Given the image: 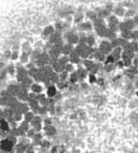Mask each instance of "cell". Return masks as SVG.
<instances>
[{
  "label": "cell",
  "mask_w": 138,
  "mask_h": 153,
  "mask_svg": "<svg viewBox=\"0 0 138 153\" xmlns=\"http://www.w3.org/2000/svg\"><path fill=\"white\" fill-rule=\"evenodd\" d=\"M96 74H93V73H89L88 74V80H89V84H96Z\"/></svg>",
  "instance_id": "7bdbcfd3"
},
{
  "label": "cell",
  "mask_w": 138,
  "mask_h": 153,
  "mask_svg": "<svg viewBox=\"0 0 138 153\" xmlns=\"http://www.w3.org/2000/svg\"><path fill=\"white\" fill-rule=\"evenodd\" d=\"M42 122H43V126H48V124H53V117L52 116H43L42 117Z\"/></svg>",
  "instance_id": "8d00e7d4"
},
{
  "label": "cell",
  "mask_w": 138,
  "mask_h": 153,
  "mask_svg": "<svg viewBox=\"0 0 138 153\" xmlns=\"http://www.w3.org/2000/svg\"><path fill=\"white\" fill-rule=\"evenodd\" d=\"M134 95H136V96H137V97H138V90H137V91H136V92H134Z\"/></svg>",
  "instance_id": "11a10c76"
},
{
  "label": "cell",
  "mask_w": 138,
  "mask_h": 153,
  "mask_svg": "<svg viewBox=\"0 0 138 153\" xmlns=\"http://www.w3.org/2000/svg\"><path fill=\"white\" fill-rule=\"evenodd\" d=\"M115 62H116L115 57H114L112 54H108V55L106 56V60H105L103 63H115Z\"/></svg>",
  "instance_id": "b9f144b4"
},
{
  "label": "cell",
  "mask_w": 138,
  "mask_h": 153,
  "mask_svg": "<svg viewBox=\"0 0 138 153\" xmlns=\"http://www.w3.org/2000/svg\"><path fill=\"white\" fill-rule=\"evenodd\" d=\"M105 7H106V9L108 10V11H111V12H112V10H113V7H114V5H113L112 3H107Z\"/></svg>",
  "instance_id": "816d5d0a"
},
{
  "label": "cell",
  "mask_w": 138,
  "mask_h": 153,
  "mask_svg": "<svg viewBox=\"0 0 138 153\" xmlns=\"http://www.w3.org/2000/svg\"><path fill=\"white\" fill-rule=\"evenodd\" d=\"M82 65H83V67L89 72V71L94 67V65H95V60H93V59H90V57H88V59H83V60H82Z\"/></svg>",
  "instance_id": "e0dca14e"
},
{
  "label": "cell",
  "mask_w": 138,
  "mask_h": 153,
  "mask_svg": "<svg viewBox=\"0 0 138 153\" xmlns=\"http://www.w3.org/2000/svg\"><path fill=\"white\" fill-rule=\"evenodd\" d=\"M94 30H95V32H96V36L105 38V35H106V32H107V24L101 25V26H99V28H95Z\"/></svg>",
  "instance_id": "ac0fdd59"
},
{
  "label": "cell",
  "mask_w": 138,
  "mask_h": 153,
  "mask_svg": "<svg viewBox=\"0 0 138 153\" xmlns=\"http://www.w3.org/2000/svg\"><path fill=\"white\" fill-rule=\"evenodd\" d=\"M18 61L22 63V65H25V63H28L29 61H30V54H28V53H21L19 54V59H18Z\"/></svg>",
  "instance_id": "7402d4cb"
},
{
  "label": "cell",
  "mask_w": 138,
  "mask_h": 153,
  "mask_svg": "<svg viewBox=\"0 0 138 153\" xmlns=\"http://www.w3.org/2000/svg\"><path fill=\"white\" fill-rule=\"evenodd\" d=\"M68 75H70V73L66 72V71H62L59 73V78H60V80L65 82V80H68Z\"/></svg>",
  "instance_id": "60d3db41"
},
{
  "label": "cell",
  "mask_w": 138,
  "mask_h": 153,
  "mask_svg": "<svg viewBox=\"0 0 138 153\" xmlns=\"http://www.w3.org/2000/svg\"><path fill=\"white\" fill-rule=\"evenodd\" d=\"M54 29L56 31H62L64 32V22L62 21H56L54 24Z\"/></svg>",
  "instance_id": "d590c367"
},
{
  "label": "cell",
  "mask_w": 138,
  "mask_h": 153,
  "mask_svg": "<svg viewBox=\"0 0 138 153\" xmlns=\"http://www.w3.org/2000/svg\"><path fill=\"white\" fill-rule=\"evenodd\" d=\"M115 68V63H103V71L107 73H112Z\"/></svg>",
  "instance_id": "f546056e"
},
{
  "label": "cell",
  "mask_w": 138,
  "mask_h": 153,
  "mask_svg": "<svg viewBox=\"0 0 138 153\" xmlns=\"http://www.w3.org/2000/svg\"><path fill=\"white\" fill-rule=\"evenodd\" d=\"M40 147H41L42 149L48 151V149L52 147V143H50V141H49L48 139H45V138H43V140H42L41 143H40Z\"/></svg>",
  "instance_id": "83f0119b"
},
{
  "label": "cell",
  "mask_w": 138,
  "mask_h": 153,
  "mask_svg": "<svg viewBox=\"0 0 138 153\" xmlns=\"http://www.w3.org/2000/svg\"><path fill=\"white\" fill-rule=\"evenodd\" d=\"M5 61H9L10 59H11V50H6L5 53H4V57H3Z\"/></svg>",
  "instance_id": "7dc6e473"
},
{
  "label": "cell",
  "mask_w": 138,
  "mask_h": 153,
  "mask_svg": "<svg viewBox=\"0 0 138 153\" xmlns=\"http://www.w3.org/2000/svg\"><path fill=\"white\" fill-rule=\"evenodd\" d=\"M25 153H36V151H35V148H34V145H29V146L27 147Z\"/></svg>",
  "instance_id": "c3c4849f"
},
{
  "label": "cell",
  "mask_w": 138,
  "mask_h": 153,
  "mask_svg": "<svg viewBox=\"0 0 138 153\" xmlns=\"http://www.w3.org/2000/svg\"><path fill=\"white\" fill-rule=\"evenodd\" d=\"M6 72L9 75H15L16 74V66L13 63H10V65H6Z\"/></svg>",
  "instance_id": "1f68e13d"
},
{
  "label": "cell",
  "mask_w": 138,
  "mask_h": 153,
  "mask_svg": "<svg viewBox=\"0 0 138 153\" xmlns=\"http://www.w3.org/2000/svg\"><path fill=\"white\" fill-rule=\"evenodd\" d=\"M18 127H19L24 133H27V132L29 130V128H30V123H29V122H27V121H24V120H22V121L19 122Z\"/></svg>",
  "instance_id": "f1b7e54d"
},
{
  "label": "cell",
  "mask_w": 138,
  "mask_h": 153,
  "mask_svg": "<svg viewBox=\"0 0 138 153\" xmlns=\"http://www.w3.org/2000/svg\"><path fill=\"white\" fill-rule=\"evenodd\" d=\"M49 153H59V147L58 146H52L49 148Z\"/></svg>",
  "instance_id": "f907efd6"
},
{
  "label": "cell",
  "mask_w": 138,
  "mask_h": 153,
  "mask_svg": "<svg viewBox=\"0 0 138 153\" xmlns=\"http://www.w3.org/2000/svg\"><path fill=\"white\" fill-rule=\"evenodd\" d=\"M115 68H119V69H122V68H125V66H124V62H122V60L120 59V60H118L116 62H115Z\"/></svg>",
  "instance_id": "bcb514c9"
},
{
  "label": "cell",
  "mask_w": 138,
  "mask_h": 153,
  "mask_svg": "<svg viewBox=\"0 0 138 153\" xmlns=\"http://www.w3.org/2000/svg\"><path fill=\"white\" fill-rule=\"evenodd\" d=\"M125 11H126V10H125V7H124L122 5H118V6H114V7H113L112 13L119 18V17H124V16H125Z\"/></svg>",
  "instance_id": "7c38bea8"
},
{
  "label": "cell",
  "mask_w": 138,
  "mask_h": 153,
  "mask_svg": "<svg viewBox=\"0 0 138 153\" xmlns=\"http://www.w3.org/2000/svg\"><path fill=\"white\" fill-rule=\"evenodd\" d=\"M68 60H70V62L71 63H73V65H78V63H82V57L77 54V53H75V51H72L70 55H68Z\"/></svg>",
  "instance_id": "9a60e30c"
},
{
  "label": "cell",
  "mask_w": 138,
  "mask_h": 153,
  "mask_svg": "<svg viewBox=\"0 0 138 153\" xmlns=\"http://www.w3.org/2000/svg\"><path fill=\"white\" fill-rule=\"evenodd\" d=\"M84 15H85L87 21H90V22H93L94 19H96V18H97V16H96V11H95V10H88Z\"/></svg>",
  "instance_id": "603a6c76"
},
{
  "label": "cell",
  "mask_w": 138,
  "mask_h": 153,
  "mask_svg": "<svg viewBox=\"0 0 138 153\" xmlns=\"http://www.w3.org/2000/svg\"><path fill=\"white\" fill-rule=\"evenodd\" d=\"M96 84L100 85V86H103V85L106 84V82H105L103 78H101V76H100V78H96Z\"/></svg>",
  "instance_id": "681fc988"
},
{
  "label": "cell",
  "mask_w": 138,
  "mask_h": 153,
  "mask_svg": "<svg viewBox=\"0 0 138 153\" xmlns=\"http://www.w3.org/2000/svg\"><path fill=\"white\" fill-rule=\"evenodd\" d=\"M124 23H125V25H126V28L128 30H133L134 29V23H133V19L132 18H126L124 21Z\"/></svg>",
  "instance_id": "e575fe53"
},
{
  "label": "cell",
  "mask_w": 138,
  "mask_h": 153,
  "mask_svg": "<svg viewBox=\"0 0 138 153\" xmlns=\"http://www.w3.org/2000/svg\"><path fill=\"white\" fill-rule=\"evenodd\" d=\"M131 41H138V29H133L131 31Z\"/></svg>",
  "instance_id": "ee69618b"
},
{
  "label": "cell",
  "mask_w": 138,
  "mask_h": 153,
  "mask_svg": "<svg viewBox=\"0 0 138 153\" xmlns=\"http://www.w3.org/2000/svg\"><path fill=\"white\" fill-rule=\"evenodd\" d=\"M95 11H96L97 18H102V19H107V17L112 13V12L108 11L106 7H101V9H97V10H95Z\"/></svg>",
  "instance_id": "4fadbf2b"
},
{
  "label": "cell",
  "mask_w": 138,
  "mask_h": 153,
  "mask_svg": "<svg viewBox=\"0 0 138 153\" xmlns=\"http://www.w3.org/2000/svg\"><path fill=\"white\" fill-rule=\"evenodd\" d=\"M15 149V143L12 141H10L7 138H3L0 140V151L6 153V152H10V151H13Z\"/></svg>",
  "instance_id": "6da1fadb"
},
{
  "label": "cell",
  "mask_w": 138,
  "mask_h": 153,
  "mask_svg": "<svg viewBox=\"0 0 138 153\" xmlns=\"http://www.w3.org/2000/svg\"><path fill=\"white\" fill-rule=\"evenodd\" d=\"M130 49L133 53H138V41H130Z\"/></svg>",
  "instance_id": "74e56055"
},
{
  "label": "cell",
  "mask_w": 138,
  "mask_h": 153,
  "mask_svg": "<svg viewBox=\"0 0 138 153\" xmlns=\"http://www.w3.org/2000/svg\"><path fill=\"white\" fill-rule=\"evenodd\" d=\"M85 43H87V46H89V47L94 48V47H95V44H96V37H95V35H93V34L88 32Z\"/></svg>",
  "instance_id": "d6986e66"
},
{
  "label": "cell",
  "mask_w": 138,
  "mask_h": 153,
  "mask_svg": "<svg viewBox=\"0 0 138 153\" xmlns=\"http://www.w3.org/2000/svg\"><path fill=\"white\" fill-rule=\"evenodd\" d=\"M134 15H136V12H134L133 10H128V11H125V16H124V17H126V18H132Z\"/></svg>",
  "instance_id": "f6af8a7d"
},
{
  "label": "cell",
  "mask_w": 138,
  "mask_h": 153,
  "mask_svg": "<svg viewBox=\"0 0 138 153\" xmlns=\"http://www.w3.org/2000/svg\"><path fill=\"white\" fill-rule=\"evenodd\" d=\"M55 86H56V89H58V91H65V90H67L68 88H70V83H68V80H59L56 84H55Z\"/></svg>",
  "instance_id": "2e32d148"
},
{
  "label": "cell",
  "mask_w": 138,
  "mask_h": 153,
  "mask_svg": "<svg viewBox=\"0 0 138 153\" xmlns=\"http://www.w3.org/2000/svg\"><path fill=\"white\" fill-rule=\"evenodd\" d=\"M64 71H66V72H68V73H71V72L76 71V67H75V65H73V63L68 62V63H67V65L64 67Z\"/></svg>",
  "instance_id": "f35d334b"
},
{
  "label": "cell",
  "mask_w": 138,
  "mask_h": 153,
  "mask_svg": "<svg viewBox=\"0 0 138 153\" xmlns=\"http://www.w3.org/2000/svg\"><path fill=\"white\" fill-rule=\"evenodd\" d=\"M99 49H100V50H101L102 53H105L106 55L111 54V53H112V49H113V47H112V43H111V41H109V40H102V41L100 42Z\"/></svg>",
  "instance_id": "277c9868"
},
{
  "label": "cell",
  "mask_w": 138,
  "mask_h": 153,
  "mask_svg": "<svg viewBox=\"0 0 138 153\" xmlns=\"http://www.w3.org/2000/svg\"><path fill=\"white\" fill-rule=\"evenodd\" d=\"M35 115H36V114H35L33 110H29V111H27L25 114H23V120L30 123V122L33 121V118L35 117Z\"/></svg>",
  "instance_id": "4316f807"
},
{
  "label": "cell",
  "mask_w": 138,
  "mask_h": 153,
  "mask_svg": "<svg viewBox=\"0 0 138 153\" xmlns=\"http://www.w3.org/2000/svg\"><path fill=\"white\" fill-rule=\"evenodd\" d=\"M27 147H28V146L23 145L22 142H17V143L15 145V153H25Z\"/></svg>",
  "instance_id": "484cf974"
},
{
  "label": "cell",
  "mask_w": 138,
  "mask_h": 153,
  "mask_svg": "<svg viewBox=\"0 0 138 153\" xmlns=\"http://www.w3.org/2000/svg\"><path fill=\"white\" fill-rule=\"evenodd\" d=\"M58 62L61 65V66H66L68 62H70V60H68V56L67 55H60L59 56V59H58Z\"/></svg>",
  "instance_id": "4dcf8cb0"
},
{
  "label": "cell",
  "mask_w": 138,
  "mask_h": 153,
  "mask_svg": "<svg viewBox=\"0 0 138 153\" xmlns=\"http://www.w3.org/2000/svg\"><path fill=\"white\" fill-rule=\"evenodd\" d=\"M73 48H75V46H72V44H70V43H64L62 46H61V48H60V50H61V55H70L72 51H73Z\"/></svg>",
  "instance_id": "ba28073f"
},
{
  "label": "cell",
  "mask_w": 138,
  "mask_h": 153,
  "mask_svg": "<svg viewBox=\"0 0 138 153\" xmlns=\"http://www.w3.org/2000/svg\"><path fill=\"white\" fill-rule=\"evenodd\" d=\"M30 92H33V93H35V95H39V93H42L43 92V86L40 84V83H36V82H34L33 84H31V86H30Z\"/></svg>",
  "instance_id": "5bb4252c"
},
{
  "label": "cell",
  "mask_w": 138,
  "mask_h": 153,
  "mask_svg": "<svg viewBox=\"0 0 138 153\" xmlns=\"http://www.w3.org/2000/svg\"><path fill=\"white\" fill-rule=\"evenodd\" d=\"M68 83H70V85L79 83V78H78V75H77L76 71L71 72V73H70V75H68Z\"/></svg>",
  "instance_id": "ffe728a7"
},
{
  "label": "cell",
  "mask_w": 138,
  "mask_h": 153,
  "mask_svg": "<svg viewBox=\"0 0 138 153\" xmlns=\"http://www.w3.org/2000/svg\"><path fill=\"white\" fill-rule=\"evenodd\" d=\"M58 92H59V91H58L55 84H52V85H49V86L46 88V96H47L48 98H54V96H55Z\"/></svg>",
  "instance_id": "8fae6325"
},
{
  "label": "cell",
  "mask_w": 138,
  "mask_h": 153,
  "mask_svg": "<svg viewBox=\"0 0 138 153\" xmlns=\"http://www.w3.org/2000/svg\"><path fill=\"white\" fill-rule=\"evenodd\" d=\"M21 49L23 53H28V54H31V51H33V47L29 42H23L21 44Z\"/></svg>",
  "instance_id": "d4e9b609"
},
{
  "label": "cell",
  "mask_w": 138,
  "mask_h": 153,
  "mask_svg": "<svg viewBox=\"0 0 138 153\" xmlns=\"http://www.w3.org/2000/svg\"><path fill=\"white\" fill-rule=\"evenodd\" d=\"M84 19H85V15H84V13H76L75 17L72 18V23H73V24H79V23H82Z\"/></svg>",
  "instance_id": "cb8c5ba5"
},
{
  "label": "cell",
  "mask_w": 138,
  "mask_h": 153,
  "mask_svg": "<svg viewBox=\"0 0 138 153\" xmlns=\"http://www.w3.org/2000/svg\"><path fill=\"white\" fill-rule=\"evenodd\" d=\"M5 60L4 59H1V60H0V71H1V69H4L5 67H6V62H4Z\"/></svg>",
  "instance_id": "db71d44e"
},
{
  "label": "cell",
  "mask_w": 138,
  "mask_h": 153,
  "mask_svg": "<svg viewBox=\"0 0 138 153\" xmlns=\"http://www.w3.org/2000/svg\"><path fill=\"white\" fill-rule=\"evenodd\" d=\"M30 127L35 130V132H41L43 128V122H42V116L40 115H35V117L33 118V121L30 122Z\"/></svg>",
  "instance_id": "3957f363"
},
{
  "label": "cell",
  "mask_w": 138,
  "mask_h": 153,
  "mask_svg": "<svg viewBox=\"0 0 138 153\" xmlns=\"http://www.w3.org/2000/svg\"><path fill=\"white\" fill-rule=\"evenodd\" d=\"M43 138H45L43 133L36 132V133L34 134V136L31 138V145H34V146H40V143H41V141L43 140Z\"/></svg>",
  "instance_id": "30bf717a"
},
{
  "label": "cell",
  "mask_w": 138,
  "mask_h": 153,
  "mask_svg": "<svg viewBox=\"0 0 138 153\" xmlns=\"http://www.w3.org/2000/svg\"><path fill=\"white\" fill-rule=\"evenodd\" d=\"M54 31H55L54 25H47V26H45L43 30H42V37L46 38V40H48V38L54 34Z\"/></svg>",
  "instance_id": "9c48e42d"
},
{
  "label": "cell",
  "mask_w": 138,
  "mask_h": 153,
  "mask_svg": "<svg viewBox=\"0 0 138 153\" xmlns=\"http://www.w3.org/2000/svg\"><path fill=\"white\" fill-rule=\"evenodd\" d=\"M43 130V135L47 136V138H52L56 134V128L54 124H48V126H43L42 128Z\"/></svg>",
  "instance_id": "5b68a950"
},
{
  "label": "cell",
  "mask_w": 138,
  "mask_h": 153,
  "mask_svg": "<svg viewBox=\"0 0 138 153\" xmlns=\"http://www.w3.org/2000/svg\"><path fill=\"white\" fill-rule=\"evenodd\" d=\"M132 19H133V23H134V28H137L138 26V15H134L132 17Z\"/></svg>",
  "instance_id": "f5cc1de1"
},
{
  "label": "cell",
  "mask_w": 138,
  "mask_h": 153,
  "mask_svg": "<svg viewBox=\"0 0 138 153\" xmlns=\"http://www.w3.org/2000/svg\"><path fill=\"white\" fill-rule=\"evenodd\" d=\"M93 29H94L93 22H90V21H83L82 23L77 24V26H76V30L78 32L79 31H82V32H91Z\"/></svg>",
  "instance_id": "7a4b0ae2"
},
{
  "label": "cell",
  "mask_w": 138,
  "mask_h": 153,
  "mask_svg": "<svg viewBox=\"0 0 138 153\" xmlns=\"http://www.w3.org/2000/svg\"><path fill=\"white\" fill-rule=\"evenodd\" d=\"M19 59V50H11V61H18Z\"/></svg>",
  "instance_id": "ab89813d"
},
{
  "label": "cell",
  "mask_w": 138,
  "mask_h": 153,
  "mask_svg": "<svg viewBox=\"0 0 138 153\" xmlns=\"http://www.w3.org/2000/svg\"><path fill=\"white\" fill-rule=\"evenodd\" d=\"M53 84H56L59 80H60V78H59V73H56V72H53L50 75H49V78H48Z\"/></svg>",
  "instance_id": "836d02e7"
},
{
  "label": "cell",
  "mask_w": 138,
  "mask_h": 153,
  "mask_svg": "<svg viewBox=\"0 0 138 153\" xmlns=\"http://www.w3.org/2000/svg\"><path fill=\"white\" fill-rule=\"evenodd\" d=\"M131 31H132V30H124V31H120V35H119V37H121V38H125V40H128V41H131Z\"/></svg>",
  "instance_id": "d6a6232c"
},
{
  "label": "cell",
  "mask_w": 138,
  "mask_h": 153,
  "mask_svg": "<svg viewBox=\"0 0 138 153\" xmlns=\"http://www.w3.org/2000/svg\"><path fill=\"white\" fill-rule=\"evenodd\" d=\"M76 73H77V75H78V78H79V83H81V82H84V80L88 78V74H89V72H88L83 66L77 67V68H76Z\"/></svg>",
  "instance_id": "8992f818"
},
{
  "label": "cell",
  "mask_w": 138,
  "mask_h": 153,
  "mask_svg": "<svg viewBox=\"0 0 138 153\" xmlns=\"http://www.w3.org/2000/svg\"><path fill=\"white\" fill-rule=\"evenodd\" d=\"M48 54L50 56L52 60H58L59 56L61 55V50L59 47H55V46H52L49 49H48Z\"/></svg>",
  "instance_id": "52a82bcc"
},
{
  "label": "cell",
  "mask_w": 138,
  "mask_h": 153,
  "mask_svg": "<svg viewBox=\"0 0 138 153\" xmlns=\"http://www.w3.org/2000/svg\"><path fill=\"white\" fill-rule=\"evenodd\" d=\"M121 53H122V48L121 47H115V48H113L112 49V55L115 57V60L118 61V60H120L121 59Z\"/></svg>",
  "instance_id": "44dd1931"
}]
</instances>
